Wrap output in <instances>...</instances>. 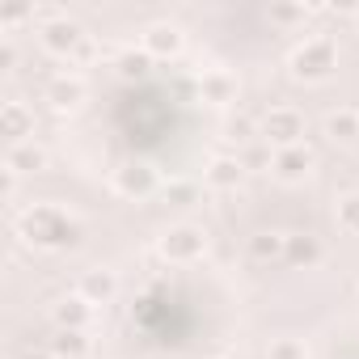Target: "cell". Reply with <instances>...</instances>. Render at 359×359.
<instances>
[{"label":"cell","instance_id":"cell-1","mask_svg":"<svg viewBox=\"0 0 359 359\" xmlns=\"http://www.w3.org/2000/svg\"><path fill=\"white\" fill-rule=\"evenodd\" d=\"M296 76H309V81H317V76H325L330 68H334V47H330V39H309L300 51H296Z\"/></svg>","mask_w":359,"mask_h":359},{"label":"cell","instance_id":"cell-2","mask_svg":"<svg viewBox=\"0 0 359 359\" xmlns=\"http://www.w3.org/2000/svg\"><path fill=\"white\" fill-rule=\"evenodd\" d=\"M300 135H304V123H300L296 110H275V114L266 118V140H275V144H296Z\"/></svg>","mask_w":359,"mask_h":359},{"label":"cell","instance_id":"cell-3","mask_svg":"<svg viewBox=\"0 0 359 359\" xmlns=\"http://www.w3.org/2000/svg\"><path fill=\"white\" fill-rule=\"evenodd\" d=\"M76 43H81V26H76V22L55 18V22L43 26V47H51V51H68V47H76Z\"/></svg>","mask_w":359,"mask_h":359},{"label":"cell","instance_id":"cell-4","mask_svg":"<svg viewBox=\"0 0 359 359\" xmlns=\"http://www.w3.org/2000/svg\"><path fill=\"white\" fill-rule=\"evenodd\" d=\"M144 47H148V51H156V55L177 51V30H173V26H152V30L144 34Z\"/></svg>","mask_w":359,"mask_h":359},{"label":"cell","instance_id":"cell-5","mask_svg":"<svg viewBox=\"0 0 359 359\" xmlns=\"http://www.w3.org/2000/svg\"><path fill=\"white\" fill-rule=\"evenodd\" d=\"M5 127H9L13 140H22V135L30 131V118H26V106H22V102H9V106H5Z\"/></svg>","mask_w":359,"mask_h":359},{"label":"cell","instance_id":"cell-6","mask_svg":"<svg viewBox=\"0 0 359 359\" xmlns=\"http://www.w3.org/2000/svg\"><path fill=\"white\" fill-rule=\"evenodd\" d=\"M237 177H241V165H237V161H216V165H212V182L229 187V182H237Z\"/></svg>","mask_w":359,"mask_h":359},{"label":"cell","instance_id":"cell-7","mask_svg":"<svg viewBox=\"0 0 359 359\" xmlns=\"http://www.w3.org/2000/svg\"><path fill=\"white\" fill-rule=\"evenodd\" d=\"M9 165H13V169H18V165H30V169H39V165H43V152H39V148H26V144H18V148L9 152Z\"/></svg>","mask_w":359,"mask_h":359},{"label":"cell","instance_id":"cell-8","mask_svg":"<svg viewBox=\"0 0 359 359\" xmlns=\"http://www.w3.org/2000/svg\"><path fill=\"white\" fill-rule=\"evenodd\" d=\"M355 123H359L355 114H334V118H330V135H334V140H351V135H355Z\"/></svg>","mask_w":359,"mask_h":359},{"label":"cell","instance_id":"cell-9","mask_svg":"<svg viewBox=\"0 0 359 359\" xmlns=\"http://www.w3.org/2000/svg\"><path fill=\"white\" fill-rule=\"evenodd\" d=\"M81 304H85V300H64V309H60V321L76 330V325H81V317H85V309H81Z\"/></svg>","mask_w":359,"mask_h":359},{"label":"cell","instance_id":"cell-10","mask_svg":"<svg viewBox=\"0 0 359 359\" xmlns=\"http://www.w3.org/2000/svg\"><path fill=\"white\" fill-rule=\"evenodd\" d=\"M342 229L359 233V195H351V199L342 203Z\"/></svg>","mask_w":359,"mask_h":359},{"label":"cell","instance_id":"cell-11","mask_svg":"<svg viewBox=\"0 0 359 359\" xmlns=\"http://www.w3.org/2000/svg\"><path fill=\"white\" fill-rule=\"evenodd\" d=\"M279 169H283V173H300V169H309V152H304V156H300V152H283V156H279Z\"/></svg>","mask_w":359,"mask_h":359},{"label":"cell","instance_id":"cell-12","mask_svg":"<svg viewBox=\"0 0 359 359\" xmlns=\"http://www.w3.org/2000/svg\"><path fill=\"white\" fill-rule=\"evenodd\" d=\"M55 346H60V351H68V355H81V346H85V342H81V334H76V330H64Z\"/></svg>","mask_w":359,"mask_h":359},{"label":"cell","instance_id":"cell-13","mask_svg":"<svg viewBox=\"0 0 359 359\" xmlns=\"http://www.w3.org/2000/svg\"><path fill=\"white\" fill-rule=\"evenodd\" d=\"M173 237H177V241H173V254H177V258L191 254V250L199 245V241H195V233H187V229H182V233H173Z\"/></svg>","mask_w":359,"mask_h":359},{"label":"cell","instance_id":"cell-14","mask_svg":"<svg viewBox=\"0 0 359 359\" xmlns=\"http://www.w3.org/2000/svg\"><path fill=\"white\" fill-rule=\"evenodd\" d=\"M85 292L106 296V292H110V275H89V279H85Z\"/></svg>","mask_w":359,"mask_h":359},{"label":"cell","instance_id":"cell-15","mask_svg":"<svg viewBox=\"0 0 359 359\" xmlns=\"http://www.w3.org/2000/svg\"><path fill=\"white\" fill-rule=\"evenodd\" d=\"M275 359H300V346H296V342H283V346L275 351Z\"/></svg>","mask_w":359,"mask_h":359},{"label":"cell","instance_id":"cell-16","mask_svg":"<svg viewBox=\"0 0 359 359\" xmlns=\"http://www.w3.org/2000/svg\"><path fill=\"white\" fill-rule=\"evenodd\" d=\"M26 359H47V355H26Z\"/></svg>","mask_w":359,"mask_h":359}]
</instances>
